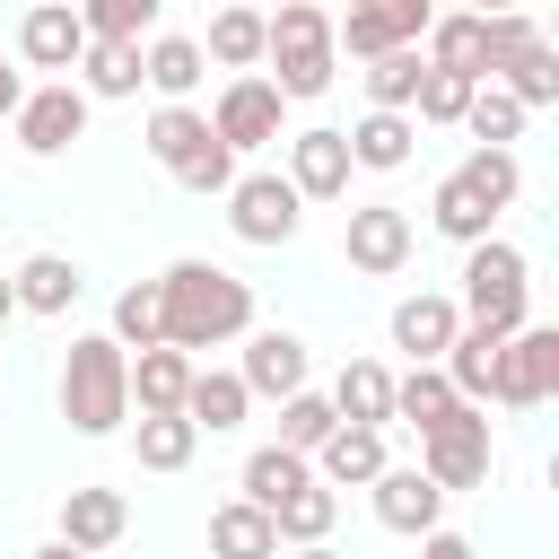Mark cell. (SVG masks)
I'll list each match as a JSON object with an SVG mask.
<instances>
[{
  "label": "cell",
  "instance_id": "7",
  "mask_svg": "<svg viewBox=\"0 0 559 559\" xmlns=\"http://www.w3.org/2000/svg\"><path fill=\"white\" fill-rule=\"evenodd\" d=\"M297 218H306V201H297L288 175H236V192H227V227H236L245 245H288Z\"/></svg>",
  "mask_w": 559,
  "mask_h": 559
},
{
  "label": "cell",
  "instance_id": "43",
  "mask_svg": "<svg viewBox=\"0 0 559 559\" xmlns=\"http://www.w3.org/2000/svg\"><path fill=\"white\" fill-rule=\"evenodd\" d=\"M542 44V17H524V9H489V79L515 61V52H533Z\"/></svg>",
  "mask_w": 559,
  "mask_h": 559
},
{
  "label": "cell",
  "instance_id": "30",
  "mask_svg": "<svg viewBox=\"0 0 559 559\" xmlns=\"http://www.w3.org/2000/svg\"><path fill=\"white\" fill-rule=\"evenodd\" d=\"M201 70H210V61H201V44H192V35H157V44L140 52V79H148V87H157L166 105H192Z\"/></svg>",
  "mask_w": 559,
  "mask_h": 559
},
{
  "label": "cell",
  "instance_id": "18",
  "mask_svg": "<svg viewBox=\"0 0 559 559\" xmlns=\"http://www.w3.org/2000/svg\"><path fill=\"white\" fill-rule=\"evenodd\" d=\"M428 70H454V79H472V87H489V17L480 9H437V26H428Z\"/></svg>",
  "mask_w": 559,
  "mask_h": 559
},
{
  "label": "cell",
  "instance_id": "52",
  "mask_svg": "<svg viewBox=\"0 0 559 559\" xmlns=\"http://www.w3.org/2000/svg\"><path fill=\"white\" fill-rule=\"evenodd\" d=\"M550 489H559V454H550Z\"/></svg>",
  "mask_w": 559,
  "mask_h": 559
},
{
  "label": "cell",
  "instance_id": "21",
  "mask_svg": "<svg viewBox=\"0 0 559 559\" xmlns=\"http://www.w3.org/2000/svg\"><path fill=\"white\" fill-rule=\"evenodd\" d=\"M9 288H17V314H70L87 280H79L70 253H26V262L9 271Z\"/></svg>",
  "mask_w": 559,
  "mask_h": 559
},
{
  "label": "cell",
  "instance_id": "1",
  "mask_svg": "<svg viewBox=\"0 0 559 559\" xmlns=\"http://www.w3.org/2000/svg\"><path fill=\"white\" fill-rule=\"evenodd\" d=\"M157 297H166V349H183V358H192V349H227V341L253 332V288H245L227 262L183 253V262H166Z\"/></svg>",
  "mask_w": 559,
  "mask_h": 559
},
{
  "label": "cell",
  "instance_id": "8",
  "mask_svg": "<svg viewBox=\"0 0 559 559\" xmlns=\"http://www.w3.org/2000/svg\"><path fill=\"white\" fill-rule=\"evenodd\" d=\"M411 210H393V201H358L349 210V227H341V253H349V271H367V280H393L402 262H411Z\"/></svg>",
  "mask_w": 559,
  "mask_h": 559
},
{
  "label": "cell",
  "instance_id": "48",
  "mask_svg": "<svg viewBox=\"0 0 559 559\" xmlns=\"http://www.w3.org/2000/svg\"><path fill=\"white\" fill-rule=\"evenodd\" d=\"M35 559H87V550H70V542H44V550H35Z\"/></svg>",
  "mask_w": 559,
  "mask_h": 559
},
{
  "label": "cell",
  "instance_id": "32",
  "mask_svg": "<svg viewBox=\"0 0 559 559\" xmlns=\"http://www.w3.org/2000/svg\"><path fill=\"white\" fill-rule=\"evenodd\" d=\"M148 79H140V44H87L79 52V96L96 105V96H140Z\"/></svg>",
  "mask_w": 559,
  "mask_h": 559
},
{
  "label": "cell",
  "instance_id": "13",
  "mask_svg": "<svg viewBox=\"0 0 559 559\" xmlns=\"http://www.w3.org/2000/svg\"><path fill=\"white\" fill-rule=\"evenodd\" d=\"M454 332H463V306L437 297V288H419V297L393 306V349H411V367H445Z\"/></svg>",
  "mask_w": 559,
  "mask_h": 559
},
{
  "label": "cell",
  "instance_id": "16",
  "mask_svg": "<svg viewBox=\"0 0 559 559\" xmlns=\"http://www.w3.org/2000/svg\"><path fill=\"white\" fill-rule=\"evenodd\" d=\"M122 533H131V498H122V489H96V480H87V489H61V542H70V550L96 559V550H114Z\"/></svg>",
  "mask_w": 559,
  "mask_h": 559
},
{
  "label": "cell",
  "instance_id": "36",
  "mask_svg": "<svg viewBox=\"0 0 559 559\" xmlns=\"http://www.w3.org/2000/svg\"><path fill=\"white\" fill-rule=\"evenodd\" d=\"M332 515H341V498H332L323 480H306V489H288V498L271 507V524H280V542H297V550H314V542L332 533Z\"/></svg>",
  "mask_w": 559,
  "mask_h": 559
},
{
  "label": "cell",
  "instance_id": "6",
  "mask_svg": "<svg viewBox=\"0 0 559 559\" xmlns=\"http://www.w3.org/2000/svg\"><path fill=\"white\" fill-rule=\"evenodd\" d=\"M419 472H428L445 498H454V489H480V480H489V419L463 402L445 428H428V437H419Z\"/></svg>",
  "mask_w": 559,
  "mask_h": 559
},
{
  "label": "cell",
  "instance_id": "22",
  "mask_svg": "<svg viewBox=\"0 0 559 559\" xmlns=\"http://www.w3.org/2000/svg\"><path fill=\"white\" fill-rule=\"evenodd\" d=\"M245 411H253V393H245V376H236V367H192L183 419H192L201 437H227V428H245Z\"/></svg>",
  "mask_w": 559,
  "mask_h": 559
},
{
  "label": "cell",
  "instance_id": "35",
  "mask_svg": "<svg viewBox=\"0 0 559 559\" xmlns=\"http://www.w3.org/2000/svg\"><path fill=\"white\" fill-rule=\"evenodd\" d=\"M114 341L140 358V349H166V297H157V280H140V288H122L114 297Z\"/></svg>",
  "mask_w": 559,
  "mask_h": 559
},
{
  "label": "cell",
  "instance_id": "14",
  "mask_svg": "<svg viewBox=\"0 0 559 559\" xmlns=\"http://www.w3.org/2000/svg\"><path fill=\"white\" fill-rule=\"evenodd\" d=\"M437 515H445V489L419 472V463H384V480H376V524L384 533H437Z\"/></svg>",
  "mask_w": 559,
  "mask_h": 559
},
{
  "label": "cell",
  "instance_id": "15",
  "mask_svg": "<svg viewBox=\"0 0 559 559\" xmlns=\"http://www.w3.org/2000/svg\"><path fill=\"white\" fill-rule=\"evenodd\" d=\"M17 52H26V70H79V52H87V17H79L70 0H44V9L17 17Z\"/></svg>",
  "mask_w": 559,
  "mask_h": 559
},
{
  "label": "cell",
  "instance_id": "12",
  "mask_svg": "<svg viewBox=\"0 0 559 559\" xmlns=\"http://www.w3.org/2000/svg\"><path fill=\"white\" fill-rule=\"evenodd\" d=\"M288 183H297V201H341L349 192V131H332V122L297 131L288 140Z\"/></svg>",
  "mask_w": 559,
  "mask_h": 559
},
{
  "label": "cell",
  "instance_id": "20",
  "mask_svg": "<svg viewBox=\"0 0 559 559\" xmlns=\"http://www.w3.org/2000/svg\"><path fill=\"white\" fill-rule=\"evenodd\" d=\"M332 419L341 428H384L393 419V367H376V358H349L341 376H332Z\"/></svg>",
  "mask_w": 559,
  "mask_h": 559
},
{
  "label": "cell",
  "instance_id": "4",
  "mask_svg": "<svg viewBox=\"0 0 559 559\" xmlns=\"http://www.w3.org/2000/svg\"><path fill=\"white\" fill-rule=\"evenodd\" d=\"M524 297H533V271H524V253L507 245V236H489V245H472L463 253V323L472 332H498V341H515L524 332Z\"/></svg>",
  "mask_w": 559,
  "mask_h": 559
},
{
  "label": "cell",
  "instance_id": "17",
  "mask_svg": "<svg viewBox=\"0 0 559 559\" xmlns=\"http://www.w3.org/2000/svg\"><path fill=\"white\" fill-rule=\"evenodd\" d=\"M236 376H245V393H262V402H297V393H306V341H297V332H253Z\"/></svg>",
  "mask_w": 559,
  "mask_h": 559
},
{
  "label": "cell",
  "instance_id": "41",
  "mask_svg": "<svg viewBox=\"0 0 559 559\" xmlns=\"http://www.w3.org/2000/svg\"><path fill=\"white\" fill-rule=\"evenodd\" d=\"M463 131H472L480 148H507V140L524 131V105H515L507 87H472V114H463Z\"/></svg>",
  "mask_w": 559,
  "mask_h": 559
},
{
  "label": "cell",
  "instance_id": "44",
  "mask_svg": "<svg viewBox=\"0 0 559 559\" xmlns=\"http://www.w3.org/2000/svg\"><path fill=\"white\" fill-rule=\"evenodd\" d=\"M411 114H419V122H463V114H472V79H454V70H428Z\"/></svg>",
  "mask_w": 559,
  "mask_h": 559
},
{
  "label": "cell",
  "instance_id": "31",
  "mask_svg": "<svg viewBox=\"0 0 559 559\" xmlns=\"http://www.w3.org/2000/svg\"><path fill=\"white\" fill-rule=\"evenodd\" d=\"M454 411H463V393L445 384V367H411V376H393V419H411L419 437L445 428Z\"/></svg>",
  "mask_w": 559,
  "mask_h": 559
},
{
  "label": "cell",
  "instance_id": "29",
  "mask_svg": "<svg viewBox=\"0 0 559 559\" xmlns=\"http://www.w3.org/2000/svg\"><path fill=\"white\" fill-rule=\"evenodd\" d=\"M210 559H280V524H271L262 507L227 498V507L210 515Z\"/></svg>",
  "mask_w": 559,
  "mask_h": 559
},
{
  "label": "cell",
  "instance_id": "37",
  "mask_svg": "<svg viewBox=\"0 0 559 559\" xmlns=\"http://www.w3.org/2000/svg\"><path fill=\"white\" fill-rule=\"evenodd\" d=\"M489 87H507L524 114H533V105H559V52H550V44H533V52H515Z\"/></svg>",
  "mask_w": 559,
  "mask_h": 559
},
{
  "label": "cell",
  "instance_id": "51",
  "mask_svg": "<svg viewBox=\"0 0 559 559\" xmlns=\"http://www.w3.org/2000/svg\"><path fill=\"white\" fill-rule=\"evenodd\" d=\"M288 559H341V550H332V542H314V550H288Z\"/></svg>",
  "mask_w": 559,
  "mask_h": 559
},
{
  "label": "cell",
  "instance_id": "2",
  "mask_svg": "<svg viewBox=\"0 0 559 559\" xmlns=\"http://www.w3.org/2000/svg\"><path fill=\"white\" fill-rule=\"evenodd\" d=\"M61 419L79 437H114L131 419V349L114 332L70 341V358H61Z\"/></svg>",
  "mask_w": 559,
  "mask_h": 559
},
{
  "label": "cell",
  "instance_id": "25",
  "mask_svg": "<svg viewBox=\"0 0 559 559\" xmlns=\"http://www.w3.org/2000/svg\"><path fill=\"white\" fill-rule=\"evenodd\" d=\"M498 358H507V341L463 323V332H454V349H445V384H454V393L480 411V402H498Z\"/></svg>",
  "mask_w": 559,
  "mask_h": 559
},
{
  "label": "cell",
  "instance_id": "38",
  "mask_svg": "<svg viewBox=\"0 0 559 559\" xmlns=\"http://www.w3.org/2000/svg\"><path fill=\"white\" fill-rule=\"evenodd\" d=\"M332 428H341V419H332V402H323V393L280 402V445H288V454H306V463H314V454L332 445Z\"/></svg>",
  "mask_w": 559,
  "mask_h": 559
},
{
  "label": "cell",
  "instance_id": "39",
  "mask_svg": "<svg viewBox=\"0 0 559 559\" xmlns=\"http://www.w3.org/2000/svg\"><path fill=\"white\" fill-rule=\"evenodd\" d=\"M87 44H140L157 26V0H87Z\"/></svg>",
  "mask_w": 559,
  "mask_h": 559
},
{
  "label": "cell",
  "instance_id": "33",
  "mask_svg": "<svg viewBox=\"0 0 559 559\" xmlns=\"http://www.w3.org/2000/svg\"><path fill=\"white\" fill-rule=\"evenodd\" d=\"M306 480H314V463H306V454H288V445L245 454V507H262V515H271L288 489H306Z\"/></svg>",
  "mask_w": 559,
  "mask_h": 559
},
{
  "label": "cell",
  "instance_id": "19",
  "mask_svg": "<svg viewBox=\"0 0 559 559\" xmlns=\"http://www.w3.org/2000/svg\"><path fill=\"white\" fill-rule=\"evenodd\" d=\"M192 367H201V358H183V349H140V358H131V411H140V419H183Z\"/></svg>",
  "mask_w": 559,
  "mask_h": 559
},
{
  "label": "cell",
  "instance_id": "34",
  "mask_svg": "<svg viewBox=\"0 0 559 559\" xmlns=\"http://www.w3.org/2000/svg\"><path fill=\"white\" fill-rule=\"evenodd\" d=\"M419 79H428V52H384V61H367V114H411V105H419Z\"/></svg>",
  "mask_w": 559,
  "mask_h": 559
},
{
  "label": "cell",
  "instance_id": "28",
  "mask_svg": "<svg viewBox=\"0 0 559 559\" xmlns=\"http://www.w3.org/2000/svg\"><path fill=\"white\" fill-rule=\"evenodd\" d=\"M428 227H437V236H454V245L472 253V245H489V227H498V210H489V201H480V192H472L463 175H445V183L428 192Z\"/></svg>",
  "mask_w": 559,
  "mask_h": 559
},
{
  "label": "cell",
  "instance_id": "9",
  "mask_svg": "<svg viewBox=\"0 0 559 559\" xmlns=\"http://www.w3.org/2000/svg\"><path fill=\"white\" fill-rule=\"evenodd\" d=\"M498 402L507 411H533V402H559V323H524L498 358Z\"/></svg>",
  "mask_w": 559,
  "mask_h": 559
},
{
  "label": "cell",
  "instance_id": "42",
  "mask_svg": "<svg viewBox=\"0 0 559 559\" xmlns=\"http://www.w3.org/2000/svg\"><path fill=\"white\" fill-rule=\"evenodd\" d=\"M454 175H463V183H472V192H480L489 210H507V201H515V183H524V166H515V148H472V157H463Z\"/></svg>",
  "mask_w": 559,
  "mask_h": 559
},
{
  "label": "cell",
  "instance_id": "50",
  "mask_svg": "<svg viewBox=\"0 0 559 559\" xmlns=\"http://www.w3.org/2000/svg\"><path fill=\"white\" fill-rule=\"evenodd\" d=\"M542 44H550V52H559V9H550V17H542Z\"/></svg>",
  "mask_w": 559,
  "mask_h": 559
},
{
  "label": "cell",
  "instance_id": "49",
  "mask_svg": "<svg viewBox=\"0 0 559 559\" xmlns=\"http://www.w3.org/2000/svg\"><path fill=\"white\" fill-rule=\"evenodd\" d=\"M9 314H17V288H9V280H0V332H9Z\"/></svg>",
  "mask_w": 559,
  "mask_h": 559
},
{
  "label": "cell",
  "instance_id": "23",
  "mask_svg": "<svg viewBox=\"0 0 559 559\" xmlns=\"http://www.w3.org/2000/svg\"><path fill=\"white\" fill-rule=\"evenodd\" d=\"M323 489H376L384 480V428H332V445L314 454Z\"/></svg>",
  "mask_w": 559,
  "mask_h": 559
},
{
  "label": "cell",
  "instance_id": "27",
  "mask_svg": "<svg viewBox=\"0 0 559 559\" xmlns=\"http://www.w3.org/2000/svg\"><path fill=\"white\" fill-rule=\"evenodd\" d=\"M411 140H419L411 114H358V122H349V166L393 175V166H411Z\"/></svg>",
  "mask_w": 559,
  "mask_h": 559
},
{
  "label": "cell",
  "instance_id": "11",
  "mask_svg": "<svg viewBox=\"0 0 559 559\" xmlns=\"http://www.w3.org/2000/svg\"><path fill=\"white\" fill-rule=\"evenodd\" d=\"M79 131H87V96H79V79H44V87H26V114H17V148H26V157H61Z\"/></svg>",
  "mask_w": 559,
  "mask_h": 559
},
{
  "label": "cell",
  "instance_id": "24",
  "mask_svg": "<svg viewBox=\"0 0 559 559\" xmlns=\"http://www.w3.org/2000/svg\"><path fill=\"white\" fill-rule=\"evenodd\" d=\"M262 52H271V17H262V9H218V17H210L201 61H218V70H236V79H253V70H262Z\"/></svg>",
  "mask_w": 559,
  "mask_h": 559
},
{
  "label": "cell",
  "instance_id": "46",
  "mask_svg": "<svg viewBox=\"0 0 559 559\" xmlns=\"http://www.w3.org/2000/svg\"><path fill=\"white\" fill-rule=\"evenodd\" d=\"M17 114H26V70L0 61V122H17Z\"/></svg>",
  "mask_w": 559,
  "mask_h": 559
},
{
  "label": "cell",
  "instance_id": "47",
  "mask_svg": "<svg viewBox=\"0 0 559 559\" xmlns=\"http://www.w3.org/2000/svg\"><path fill=\"white\" fill-rule=\"evenodd\" d=\"M419 559H480V550H472V542H463V533H445V524H437V533H428V542H419Z\"/></svg>",
  "mask_w": 559,
  "mask_h": 559
},
{
  "label": "cell",
  "instance_id": "40",
  "mask_svg": "<svg viewBox=\"0 0 559 559\" xmlns=\"http://www.w3.org/2000/svg\"><path fill=\"white\" fill-rule=\"evenodd\" d=\"M131 445H140V463H148V472H183V463L201 454V428H192V419H140V437H131Z\"/></svg>",
  "mask_w": 559,
  "mask_h": 559
},
{
  "label": "cell",
  "instance_id": "26",
  "mask_svg": "<svg viewBox=\"0 0 559 559\" xmlns=\"http://www.w3.org/2000/svg\"><path fill=\"white\" fill-rule=\"evenodd\" d=\"M210 140H218V131H210V114H201V105H157V114H148V157H157L166 175H183Z\"/></svg>",
  "mask_w": 559,
  "mask_h": 559
},
{
  "label": "cell",
  "instance_id": "5",
  "mask_svg": "<svg viewBox=\"0 0 559 559\" xmlns=\"http://www.w3.org/2000/svg\"><path fill=\"white\" fill-rule=\"evenodd\" d=\"M428 26H437L428 0H358V9L332 17V44H349L358 61H384V52H419Z\"/></svg>",
  "mask_w": 559,
  "mask_h": 559
},
{
  "label": "cell",
  "instance_id": "10",
  "mask_svg": "<svg viewBox=\"0 0 559 559\" xmlns=\"http://www.w3.org/2000/svg\"><path fill=\"white\" fill-rule=\"evenodd\" d=\"M280 105H288V96H280L262 70H253V79H227L218 105H210V131H218L236 157H245V148H271V140H280Z\"/></svg>",
  "mask_w": 559,
  "mask_h": 559
},
{
  "label": "cell",
  "instance_id": "45",
  "mask_svg": "<svg viewBox=\"0 0 559 559\" xmlns=\"http://www.w3.org/2000/svg\"><path fill=\"white\" fill-rule=\"evenodd\" d=\"M175 183H183V192H218V201H227V192H236V148H227V140H210Z\"/></svg>",
  "mask_w": 559,
  "mask_h": 559
},
{
  "label": "cell",
  "instance_id": "3",
  "mask_svg": "<svg viewBox=\"0 0 559 559\" xmlns=\"http://www.w3.org/2000/svg\"><path fill=\"white\" fill-rule=\"evenodd\" d=\"M271 87L297 105V96H323L332 87V70H341V44H332V9H314V0H288L280 17H271Z\"/></svg>",
  "mask_w": 559,
  "mask_h": 559
}]
</instances>
